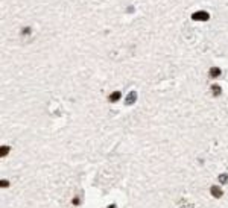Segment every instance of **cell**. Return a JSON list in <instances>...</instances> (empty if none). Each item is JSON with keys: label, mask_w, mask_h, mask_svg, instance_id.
<instances>
[{"label": "cell", "mask_w": 228, "mask_h": 208, "mask_svg": "<svg viewBox=\"0 0 228 208\" xmlns=\"http://www.w3.org/2000/svg\"><path fill=\"white\" fill-rule=\"evenodd\" d=\"M31 34H32L31 26H26V28H23V29H21V35H23V37H28V35H31Z\"/></svg>", "instance_id": "cell-7"}, {"label": "cell", "mask_w": 228, "mask_h": 208, "mask_svg": "<svg viewBox=\"0 0 228 208\" xmlns=\"http://www.w3.org/2000/svg\"><path fill=\"white\" fill-rule=\"evenodd\" d=\"M120 96H122V94H120V91H112V93L110 94V97H108V100L114 103V102H117V100L120 99Z\"/></svg>", "instance_id": "cell-6"}, {"label": "cell", "mask_w": 228, "mask_h": 208, "mask_svg": "<svg viewBox=\"0 0 228 208\" xmlns=\"http://www.w3.org/2000/svg\"><path fill=\"white\" fill-rule=\"evenodd\" d=\"M212 94H213L214 97H219V96L222 94V88H220V85H218V84L212 85Z\"/></svg>", "instance_id": "cell-4"}, {"label": "cell", "mask_w": 228, "mask_h": 208, "mask_svg": "<svg viewBox=\"0 0 228 208\" xmlns=\"http://www.w3.org/2000/svg\"><path fill=\"white\" fill-rule=\"evenodd\" d=\"M108 208H116V205H114V204H112V205H110Z\"/></svg>", "instance_id": "cell-12"}, {"label": "cell", "mask_w": 228, "mask_h": 208, "mask_svg": "<svg viewBox=\"0 0 228 208\" xmlns=\"http://www.w3.org/2000/svg\"><path fill=\"white\" fill-rule=\"evenodd\" d=\"M137 100V93L135 91H131V93L126 96V105H132Z\"/></svg>", "instance_id": "cell-5"}, {"label": "cell", "mask_w": 228, "mask_h": 208, "mask_svg": "<svg viewBox=\"0 0 228 208\" xmlns=\"http://www.w3.org/2000/svg\"><path fill=\"white\" fill-rule=\"evenodd\" d=\"M192 20L198 21V23H204V21H208L210 20V14L207 11H196L192 14Z\"/></svg>", "instance_id": "cell-1"}, {"label": "cell", "mask_w": 228, "mask_h": 208, "mask_svg": "<svg viewBox=\"0 0 228 208\" xmlns=\"http://www.w3.org/2000/svg\"><path fill=\"white\" fill-rule=\"evenodd\" d=\"M210 193L213 195V198H222V195H224V192H222V189L220 187H218V186H213L212 189H210Z\"/></svg>", "instance_id": "cell-2"}, {"label": "cell", "mask_w": 228, "mask_h": 208, "mask_svg": "<svg viewBox=\"0 0 228 208\" xmlns=\"http://www.w3.org/2000/svg\"><path fill=\"white\" fill-rule=\"evenodd\" d=\"M8 186H9V182H8V181H6V182H5V181H2V187H8Z\"/></svg>", "instance_id": "cell-11"}, {"label": "cell", "mask_w": 228, "mask_h": 208, "mask_svg": "<svg viewBox=\"0 0 228 208\" xmlns=\"http://www.w3.org/2000/svg\"><path fill=\"white\" fill-rule=\"evenodd\" d=\"M79 202H81V201H79V198H78V196L72 201V204H73V205H79Z\"/></svg>", "instance_id": "cell-10"}, {"label": "cell", "mask_w": 228, "mask_h": 208, "mask_svg": "<svg viewBox=\"0 0 228 208\" xmlns=\"http://www.w3.org/2000/svg\"><path fill=\"white\" fill-rule=\"evenodd\" d=\"M219 182L220 184H226L228 182V175L225 173V175H219Z\"/></svg>", "instance_id": "cell-8"}, {"label": "cell", "mask_w": 228, "mask_h": 208, "mask_svg": "<svg viewBox=\"0 0 228 208\" xmlns=\"http://www.w3.org/2000/svg\"><path fill=\"white\" fill-rule=\"evenodd\" d=\"M8 153H9V147H8V146H2V153H0V155L5 156V155H8Z\"/></svg>", "instance_id": "cell-9"}, {"label": "cell", "mask_w": 228, "mask_h": 208, "mask_svg": "<svg viewBox=\"0 0 228 208\" xmlns=\"http://www.w3.org/2000/svg\"><path fill=\"white\" fill-rule=\"evenodd\" d=\"M208 75H210V78L216 79V78H219V76L222 75V70H220L219 67H212V68H210V72H208Z\"/></svg>", "instance_id": "cell-3"}]
</instances>
